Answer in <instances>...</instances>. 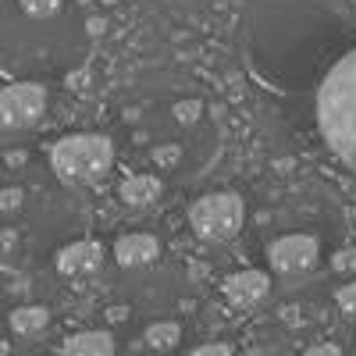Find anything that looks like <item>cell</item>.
I'll return each instance as SVG.
<instances>
[{"label": "cell", "instance_id": "obj_9", "mask_svg": "<svg viewBox=\"0 0 356 356\" xmlns=\"http://www.w3.org/2000/svg\"><path fill=\"white\" fill-rule=\"evenodd\" d=\"M100 264H104V246L93 239H79L57 253V271L65 278H89L100 271Z\"/></svg>", "mask_w": 356, "mask_h": 356}, {"label": "cell", "instance_id": "obj_4", "mask_svg": "<svg viewBox=\"0 0 356 356\" xmlns=\"http://www.w3.org/2000/svg\"><path fill=\"white\" fill-rule=\"evenodd\" d=\"M54 171L75 186H89L114 168V146L107 136H93V132H79V136H65L54 146Z\"/></svg>", "mask_w": 356, "mask_h": 356}, {"label": "cell", "instance_id": "obj_19", "mask_svg": "<svg viewBox=\"0 0 356 356\" xmlns=\"http://www.w3.org/2000/svg\"><path fill=\"white\" fill-rule=\"evenodd\" d=\"M8 353H11V346H8V342H0V356H8Z\"/></svg>", "mask_w": 356, "mask_h": 356}, {"label": "cell", "instance_id": "obj_7", "mask_svg": "<svg viewBox=\"0 0 356 356\" xmlns=\"http://www.w3.org/2000/svg\"><path fill=\"white\" fill-rule=\"evenodd\" d=\"M321 257V243L307 232H292V235H282L267 246V264L271 271L285 275V278H296V275H307L310 267L317 264Z\"/></svg>", "mask_w": 356, "mask_h": 356}, {"label": "cell", "instance_id": "obj_13", "mask_svg": "<svg viewBox=\"0 0 356 356\" xmlns=\"http://www.w3.org/2000/svg\"><path fill=\"white\" fill-rule=\"evenodd\" d=\"M47 324H50V310H47V307H22V310L11 314V328H15V335H22V339L43 335Z\"/></svg>", "mask_w": 356, "mask_h": 356}, {"label": "cell", "instance_id": "obj_12", "mask_svg": "<svg viewBox=\"0 0 356 356\" xmlns=\"http://www.w3.org/2000/svg\"><path fill=\"white\" fill-rule=\"evenodd\" d=\"M61 353H75V356H111L114 353V339L107 332H79L72 335Z\"/></svg>", "mask_w": 356, "mask_h": 356}, {"label": "cell", "instance_id": "obj_14", "mask_svg": "<svg viewBox=\"0 0 356 356\" xmlns=\"http://www.w3.org/2000/svg\"><path fill=\"white\" fill-rule=\"evenodd\" d=\"M178 342H182V328L175 321H157L146 328V346L157 353H171V349H178Z\"/></svg>", "mask_w": 356, "mask_h": 356}, {"label": "cell", "instance_id": "obj_11", "mask_svg": "<svg viewBox=\"0 0 356 356\" xmlns=\"http://www.w3.org/2000/svg\"><path fill=\"white\" fill-rule=\"evenodd\" d=\"M161 196V178L157 175H132L122 182V200L129 207H150Z\"/></svg>", "mask_w": 356, "mask_h": 356}, {"label": "cell", "instance_id": "obj_15", "mask_svg": "<svg viewBox=\"0 0 356 356\" xmlns=\"http://www.w3.org/2000/svg\"><path fill=\"white\" fill-rule=\"evenodd\" d=\"M335 303H339V307H342L346 314H353V317H356V278H353L349 285H342V289H339Z\"/></svg>", "mask_w": 356, "mask_h": 356}, {"label": "cell", "instance_id": "obj_10", "mask_svg": "<svg viewBox=\"0 0 356 356\" xmlns=\"http://www.w3.org/2000/svg\"><path fill=\"white\" fill-rule=\"evenodd\" d=\"M114 257L122 267H146L161 257V243H157V235L132 232V235H122V239L114 243Z\"/></svg>", "mask_w": 356, "mask_h": 356}, {"label": "cell", "instance_id": "obj_8", "mask_svg": "<svg viewBox=\"0 0 356 356\" xmlns=\"http://www.w3.org/2000/svg\"><path fill=\"white\" fill-rule=\"evenodd\" d=\"M267 292H271V278H267L264 271H257V267H250V271H235L228 282H225V300L232 307H260L267 300Z\"/></svg>", "mask_w": 356, "mask_h": 356}, {"label": "cell", "instance_id": "obj_2", "mask_svg": "<svg viewBox=\"0 0 356 356\" xmlns=\"http://www.w3.org/2000/svg\"><path fill=\"white\" fill-rule=\"evenodd\" d=\"M86 50L82 11L61 18H29L0 0V68L4 72H61Z\"/></svg>", "mask_w": 356, "mask_h": 356}, {"label": "cell", "instance_id": "obj_6", "mask_svg": "<svg viewBox=\"0 0 356 356\" xmlns=\"http://www.w3.org/2000/svg\"><path fill=\"white\" fill-rule=\"evenodd\" d=\"M47 114V89L36 79H18L11 86L0 89V125L22 132L33 129L40 118Z\"/></svg>", "mask_w": 356, "mask_h": 356}, {"label": "cell", "instance_id": "obj_3", "mask_svg": "<svg viewBox=\"0 0 356 356\" xmlns=\"http://www.w3.org/2000/svg\"><path fill=\"white\" fill-rule=\"evenodd\" d=\"M317 129L328 150L356 175V47L342 50L317 82Z\"/></svg>", "mask_w": 356, "mask_h": 356}, {"label": "cell", "instance_id": "obj_5", "mask_svg": "<svg viewBox=\"0 0 356 356\" xmlns=\"http://www.w3.org/2000/svg\"><path fill=\"white\" fill-rule=\"evenodd\" d=\"M246 203L235 193H211L189 207V228L203 243H228L243 232Z\"/></svg>", "mask_w": 356, "mask_h": 356}, {"label": "cell", "instance_id": "obj_18", "mask_svg": "<svg viewBox=\"0 0 356 356\" xmlns=\"http://www.w3.org/2000/svg\"><path fill=\"white\" fill-rule=\"evenodd\" d=\"M310 356H339V349L335 346H317V349H310Z\"/></svg>", "mask_w": 356, "mask_h": 356}, {"label": "cell", "instance_id": "obj_17", "mask_svg": "<svg viewBox=\"0 0 356 356\" xmlns=\"http://www.w3.org/2000/svg\"><path fill=\"white\" fill-rule=\"evenodd\" d=\"M235 349L228 346V342H211V346H196L193 349V356H232Z\"/></svg>", "mask_w": 356, "mask_h": 356}, {"label": "cell", "instance_id": "obj_1", "mask_svg": "<svg viewBox=\"0 0 356 356\" xmlns=\"http://www.w3.org/2000/svg\"><path fill=\"white\" fill-rule=\"evenodd\" d=\"M356 15L342 0H250L243 18V50L250 72L282 89L310 86L328 57H339Z\"/></svg>", "mask_w": 356, "mask_h": 356}, {"label": "cell", "instance_id": "obj_16", "mask_svg": "<svg viewBox=\"0 0 356 356\" xmlns=\"http://www.w3.org/2000/svg\"><path fill=\"white\" fill-rule=\"evenodd\" d=\"M15 250H18V239H15V232H11V228H0V260L15 257Z\"/></svg>", "mask_w": 356, "mask_h": 356}]
</instances>
